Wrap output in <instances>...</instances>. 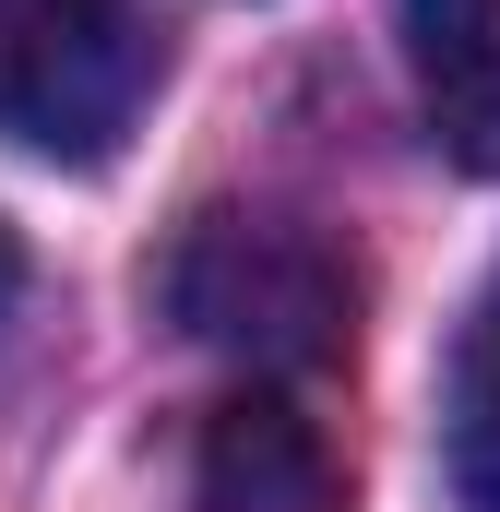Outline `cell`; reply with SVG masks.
<instances>
[{
	"mask_svg": "<svg viewBox=\"0 0 500 512\" xmlns=\"http://www.w3.org/2000/svg\"><path fill=\"white\" fill-rule=\"evenodd\" d=\"M167 322L191 346H227L250 370L298 382L358 346V274L298 215H203L167 251Z\"/></svg>",
	"mask_w": 500,
	"mask_h": 512,
	"instance_id": "cell-1",
	"label": "cell"
},
{
	"mask_svg": "<svg viewBox=\"0 0 500 512\" xmlns=\"http://www.w3.org/2000/svg\"><path fill=\"white\" fill-rule=\"evenodd\" d=\"M155 48L131 0H0V143L96 167L143 120Z\"/></svg>",
	"mask_w": 500,
	"mask_h": 512,
	"instance_id": "cell-2",
	"label": "cell"
},
{
	"mask_svg": "<svg viewBox=\"0 0 500 512\" xmlns=\"http://www.w3.org/2000/svg\"><path fill=\"white\" fill-rule=\"evenodd\" d=\"M203 512H346V453L298 393H227L203 417Z\"/></svg>",
	"mask_w": 500,
	"mask_h": 512,
	"instance_id": "cell-3",
	"label": "cell"
},
{
	"mask_svg": "<svg viewBox=\"0 0 500 512\" xmlns=\"http://www.w3.org/2000/svg\"><path fill=\"white\" fill-rule=\"evenodd\" d=\"M405 60H417L429 143L500 179V0H405Z\"/></svg>",
	"mask_w": 500,
	"mask_h": 512,
	"instance_id": "cell-4",
	"label": "cell"
},
{
	"mask_svg": "<svg viewBox=\"0 0 500 512\" xmlns=\"http://www.w3.org/2000/svg\"><path fill=\"white\" fill-rule=\"evenodd\" d=\"M453 489L465 512H500V274L465 310V346H453Z\"/></svg>",
	"mask_w": 500,
	"mask_h": 512,
	"instance_id": "cell-5",
	"label": "cell"
},
{
	"mask_svg": "<svg viewBox=\"0 0 500 512\" xmlns=\"http://www.w3.org/2000/svg\"><path fill=\"white\" fill-rule=\"evenodd\" d=\"M12 286H24V251H12V227H0V310H12Z\"/></svg>",
	"mask_w": 500,
	"mask_h": 512,
	"instance_id": "cell-6",
	"label": "cell"
}]
</instances>
